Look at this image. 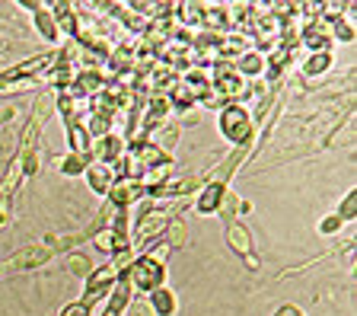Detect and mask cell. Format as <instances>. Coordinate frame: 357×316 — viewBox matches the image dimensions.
<instances>
[{
	"label": "cell",
	"mask_w": 357,
	"mask_h": 316,
	"mask_svg": "<svg viewBox=\"0 0 357 316\" xmlns=\"http://www.w3.org/2000/svg\"><path fill=\"white\" fill-rule=\"evenodd\" d=\"M220 135L227 137L230 144H239V147H245V144L252 141L255 135V125H252V115L245 112L239 103H227L220 109Z\"/></svg>",
	"instance_id": "obj_1"
},
{
	"label": "cell",
	"mask_w": 357,
	"mask_h": 316,
	"mask_svg": "<svg viewBox=\"0 0 357 316\" xmlns=\"http://www.w3.org/2000/svg\"><path fill=\"white\" fill-rule=\"evenodd\" d=\"M121 275H125V269H121L115 259L105 262V265H99V269H93L86 275V291H83L80 301L86 303V307H96L102 297H109V291L115 287V281H119Z\"/></svg>",
	"instance_id": "obj_2"
},
{
	"label": "cell",
	"mask_w": 357,
	"mask_h": 316,
	"mask_svg": "<svg viewBox=\"0 0 357 316\" xmlns=\"http://www.w3.org/2000/svg\"><path fill=\"white\" fill-rule=\"evenodd\" d=\"M125 275H128V281H131L134 291L150 294V291H156V287H163V281H166V265H160L156 259H150V256H137V259L131 262V269L125 271Z\"/></svg>",
	"instance_id": "obj_3"
},
{
	"label": "cell",
	"mask_w": 357,
	"mask_h": 316,
	"mask_svg": "<svg viewBox=\"0 0 357 316\" xmlns=\"http://www.w3.org/2000/svg\"><path fill=\"white\" fill-rule=\"evenodd\" d=\"M48 259H52V253L45 246H22L0 265V271H10V275H16V271H36L42 265H48Z\"/></svg>",
	"instance_id": "obj_4"
},
{
	"label": "cell",
	"mask_w": 357,
	"mask_h": 316,
	"mask_svg": "<svg viewBox=\"0 0 357 316\" xmlns=\"http://www.w3.org/2000/svg\"><path fill=\"white\" fill-rule=\"evenodd\" d=\"M227 243H230V249L236 256H243V262L249 265V269H259V259H255V253H252V234L245 230L243 220H230V224H227Z\"/></svg>",
	"instance_id": "obj_5"
},
{
	"label": "cell",
	"mask_w": 357,
	"mask_h": 316,
	"mask_svg": "<svg viewBox=\"0 0 357 316\" xmlns=\"http://www.w3.org/2000/svg\"><path fill=\"white\" fill-rule=\"evenodd\" d=\"M147 198V188L141 186V179H115L109 188V204L112 208H131L134 202Z\"/></svg>",
	"instance_id": "obj_6"
},
{
	"label": "cell",
	"mask_w": 357,
	"mask_h": 316,
	"mask_svg": "<svg viewBox=\"0 0 357 316\" xmlns=\"http://www.w3.org/2000/svg\"><path fill=\"white\" fill-rule=\"evenodd\" d=\"M214 93L223 99H233V96H243V77L233 70V64L227 61H217L214 68Z\"/></svg>",
	"instance_id": "obj_7"
},
{
	"label": "cell",
	"mask_w": 357,
	"mask_h": 316,
	"mask_svg": "<svg viewBox=\"0 0 357 316\" xmlns=\"http://www.w3.org/2000/svg\"><path fill=\"white\" fill-rule=\"evenodd\" d=\"M131 297H134V287H131V281H128V275H121V278L115 281V287L109 291V303H105L102 316H125Z\"/></svg>",
	"instance_id": "obj_8"
},
{
	"label": "cell",
	"mask_w": 357,
	"mask_h": 316,
	"mask_svg": "<svg viewBox=\"0 0 357 316\" xmlns=\"http://www.w3.org/2000/svg\"><path fill=\"white\" fill-rule=\"evenodd\" d=\"M93 246H96L99 253H105V256H119V253H128V249H131V240L115 234L112 227H102V230L93 236Z\"/></svg>",
	"instance_id": "obj_9"
},
{
	"label": "cell",
	"mask_w": 357,
	"mask_h": 316,
	"mask_svg": "<svg viewBox=\"0 0 357 316\" xmlns=\"http://www.w3.org/2000/svg\"><path fill=\"white\" fill-rule=\"evenodd\" d=\"M297 42H303L306 48H312V52H328V45H332V36H328L326 23H322V20H316V23L303 26V32H300Z\"/></svg>",
	"instance_id": "obj_10"
},
{
	"label": "cell",
	"mask_w": 357,
	"mask_h": 316,
	"mask_svg": "<svg viewBox=\"0 0 357 316\" xmlns=\"http://www.w3.org/2000/svg\"><path fill=\"white\" fill-rule=\"evenodd\" d=\"M48 13L54 16V23H58L61 32H67L70 38L80 36V20H77V13H74L70 3H48Z\"/></svg>",
	"instance_id": "obj_11"
},
{
	"label": "cell",
	"mask_w": 357,
	"mask_h": 316,
	"mask_svg": "<svg viewBox=\"0 0 357 316\" xmlns=\"http://www.w3.org/2000/svg\"><path fill=\"white\" fill-rule=\"evenodd\" d=\"M125 153V141H121L119 135H105V137H99V144L93 147V157H96V163H105V166H112L115 160Z\"/></svg>",
	"instance_id": "obj_12"
},
{
	"label": "cell",
	"mask_w": 357,
	"mask_h": 316,
	"mask_svg": "<svg viewBox=\"0 0 357 316\" xmlns=\"http://www.w3.org/2000/svg\"><path fill=\"white\" fill-rule=\"evenodd\" d=\"M83 176H86L89 188H93L96 195H109L112 182H115V176H112V166H105V163H89Z\"/></svg>",
	"instance_id": "obj_13"
},
{
	"label": "cell",
	"mask_w": 357,
	"mask_h": 316,
	"mask_svg": "<svg viewBox=\"0 0 357 316\" xmlns=\"http://www.w3.org/2000/svg\"><path fill=\"white\" fill-rule=\"evenodd\" d=\"M223 195H227V186L223 182H211V186L201 188V198H198V211L201 214H217L223 204Z\"/></svg>",
	"instance_id": "obj_14"
},
{
	"label": "cell",
	"mask_w": 357,
	"mask_h": 316,
	"mask_svg": "<svg viewBox=\"0 0 357 316\" xmlns=\"http://www.w3.org/2000/svg\"><path fill=\"white\" fill-rule=\"evenodd\" d=\"M147 303H150V310H153L156 316H176V310H178L176 294H172L169 287H156V291H150Z\"/></svg>",
	"instance_id": "obj_15"
},
{
	"label": "cell",
	"mask_w": 357,
	"mask_h": 316,
	"mask_svg": "<svg viewBox=\"0 0 357 316\" xmlns=\"http://www.w3.org/2000/svg\"><path fill=\"white\" fill-rule=\"evenodd\" d=\"M67 144H70V153H89L93 151L83 121H67Z\"/></svg>",
	"instance_id": "obj_16"
},
{
	"label": "cell",
	"mask_w": 357,
	"mask_h": 316,
	"mask_svg": "<svg viewBox=\"0 0 357 316\" xmlns=\"http://www.w3.org/2000/svg\"><path fill=\"white\" fill-rule=\"evenodd\" d=\"M32 23H36L38 36H42L45 42H58V38H61V29H58V23H54V16L48 13V7L36 10V16H32Z\"/></svg>",
	"instance_id": "obj_17"
},
{
	"label": "cell",
	"mask_w": 357,
	"mask_h": 316,
	"mask_svg": "<svg viewBox=\"0 0 357 316\" xmlns=\"http://www.w3.org/2000/svg\"><path fill=\"white\" fill-rule=\"evenodd\" d=\"M233 70H236L239 77H261V70H265V61H261V54L245 52V54H239V58H236Z\"/></svg>",
	"instance_id": "obj_18"
},
{
	"label": "cell",
	"mask_w": 357,
	"mask_h": 316,
	"mask_svg": "<svg viewBox=\"0 0 357 316\" xmlns=\"http://www.w3.org/2000/svg\"><path fill=\"white\" fill-rule=\"evenodd\" d=\"M290 58H294V48H275L271 52V58H268V80H278V77L284 74V68L290 64Z\"/></svg>",
	"instance_id": "obj_19"
},
{
	"label": "cell",
	"mask_w": 357,
	"mask_h": 316,
	"mask_svg": "<svg viewBox=\"0 0 357 316\" xmlns=\"http://www.w3.org/2000/svg\"><path fill=\"white\" fill-rule=\"evenodd\" d=\"M328 68H332V52H316L303 64V74L306 77H316V74H322V70H328Z\"/></svg>",
	"instance_id": "obj_20"
},
{
	"label": "cell",
	"mask_w": 357,
	"mask_h": 316,
	"mask_svg": "<svg viewBox=\"0 0 357 316\" xmlns=\"http://www.w3.org/2000/svg\"><path fill=\"white\" fill-rule=\"evenodd\" d=\"M156 131H160V135H156L153 144H156V147H160L163 153H169V147L178 141V125H160Z\"/></svg>",
	"instance_id": "obj_21"
},
{
	"label": "cell",
	"mask_w": 357,
	"mask_h": 316,
	"mask_svg": "<svg viewBox=\"0 0 357 316\" xmlns=\"http://www.w3.org/2000/svg\"><path fill=\"white\" fill-rule=\"evenodd\" d=\"M67 269L74 271L77 278H86L89 271H93V262H89L83 253H67Z\"/></svg>",
	"instance_id": "obj_22"
},
{
	"label": "cell",
	"mask_w": 357,
	"mask_h": 316,
	"mask_svg": "<svg viewBox=\"0 0 357 316\" xmlns=\"http://www.w3.org/2000/svg\"><path fill=\"white\" fill-rule=\"evenodd\" d=\"M338 218H342V224H351V220L357 218V192H354V188L344 195L342 208H338Z\"/></svg>",
	"instance_id": "obj_23"
},
{
	"label": "cell",
	"mask_w": 357,
	"mask_h": 316,
	"mask_svg": "<svg viewBox=\"0 0 357 316\" xmlns=\"http://www.w3.org/2000/svg\"><path fill=\"white\" fill-rule=\"evenodd\" d=\"M342 218L338 214H328V218H322V224H319V234H326V236H332V234H338L342 230Z\"/></svg>",
	"instance_id": "obj_24"
},
{
	"label": "cell",
	"mask_w": 357,
	"mask_h": 316,
	"mask_svg": "<svg viewBox=\"0 0 357 316\" xmlns=\"http://www.w3.org/2000/svg\"><path fill=\"white\" fill-rule=\"evenodd\" d=\"M93 313V307H86L83 301H74V303H67L64 310H61V316H89Z\"/></svg>",
	"instance_id": "obj_25"
},
{
	"label": "cell",
	"mask_w": 357,
	"mask_h": 316,
	"mask_svg": "<svg viewBox=\"0 0 357 316\" xmlns=\"http://www.w3.org/2000/svg\"><path fill=\"white\" fill-rule=\"evenodd\" d=\"M275 316H306L300 307H294V303H284V307L275 310Z\"/></svg>",
	"instance_id": "obj_26"
}]
</instances>
